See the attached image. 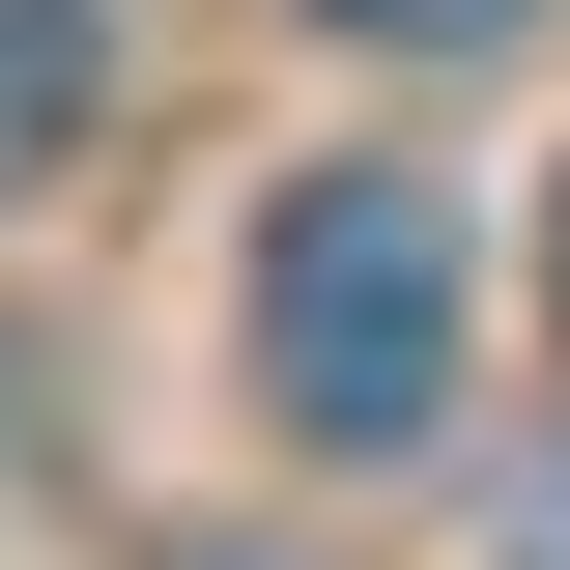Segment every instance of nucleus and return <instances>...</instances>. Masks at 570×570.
Returning a JSON list of instances; mask_svg holds the SVG:
<instances>
[{"label": "nucleus", "mask_w": 570, "mask_h": 570, "mask_svg": "<svg viewBox=\"0 0 570 570\" xmlns=\"http://www.w3.org/2000/svg\"><path fill=\"white\" fill-rule=\"evenodd\" d=\"M257 428L285 456H428L456 428V200L428 171H285L257 200Z\"/></svg>", "instance_id": "nucleus-1"}, {"label": "nucleus", "mask_w": 570, "mask_h": 570, "mask_svg": "<svg viewBox=\"0 0 570 570\" xmlns=\"http://www.w3.org/2000/svg\"><path fill=\"white\" fill-rule=\"evenodd\" d=\"M542 314H570V171H542Z\"/></svg>", "instance_id": "nucleus-5"}, {"label": "nucleus", "mask_w": 570, "mask_h": 570, "mask_svg": "<svg viewBox=\"0 0 570 570\" xmlns=\"http://www.w3.org/2000/svg\"><path fill=\"white\" fill-rule=\"evenodd\" d=\"M314 29H371V58H485L513 0H314Z\"/></svg>", "instance_id": "nucleus-3"}, {"label": "nucleus", "mask_w": 570, "mask_h": 570, "mask_svg": "<svg viewBox=\"0 0 570 570\" xmlns=\"http://www.w3.org/2000/svg\"><path fill=\"white\" fill-rule=\"evenodd\" d=\"M513 570H570V485H542V513H513Z\"/></svg>", "instance_id": "nucleus-4"}, {"label": "nucleus", "mask_w": 570, "mask_h": 570, "mask_svg": "<svg viewBox=\"0 0 570 570\" xmlns=\"http://www.w3.org/2000/svg\"><path fill=\"white\" fill-rule=\"evenodd\" d=\"M115 115V0H0V200H58Z\"/></svg>", "instance_id": "nucleus-2"}]
</instances>
